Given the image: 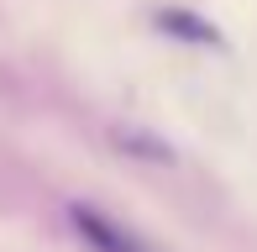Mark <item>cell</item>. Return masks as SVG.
Returning a JSON list of instances; mask_svg holds the SVG:
<instances>
[{"label": "cell", "mask_w": 257, "mask_h": 252, "mask_svg": "<svg viewBox=\"0 0 257 252\" xmlns=\"http://www.w3.org/2000/svg\"><path fill=\"white\" fill-rule=\"evenodd\" d=\"M68 231H74L89 252H158L147 236H137L126 221H115L110 210H100V205H84V200L68 205Z\"/></svg>", "instance_id": "cell-1"}, {"label": "cell", "mask_w": 257, "mask_h": 252, "mask_svg": "<svg viewBox=\"0 0 257 252\" xmlns=\"http://www.w3.org/2000/svg\"><path fill=\"white\" fill-rule=\"evenodd\" d=\"M153 27L163 32V37H173V42H189V48H226L220 27L205 21L200 11H189V6H158Z\"/></svg>", "instance_id": "cell-2"}]
</instances>
